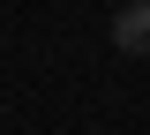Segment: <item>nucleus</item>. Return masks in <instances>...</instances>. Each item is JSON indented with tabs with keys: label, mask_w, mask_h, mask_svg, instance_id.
<instances>
[{
	"label": "nucleus",
	"mask_w": 150,
	"mask_h": 135,
	"mask_svg": "<svg viewBox=\"0 0 150 135\" xmlns=\"http://www.w3.org/2000/svg\"><path fill=\"white\" fill-rule=\"evenodd\" d=\"M112 45H120V53H143V60H150V0H128V8L112 15Z\"/></svg>",
	"instance_id": "nucleus-1"
}]
</instances>
